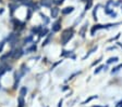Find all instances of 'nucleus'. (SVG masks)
<instances>
[{"instance_id": "1", "label": "nucleus", "mask_w": 122, "mask_h": 107, "mask_svg": "<svg viewBox=\"0 0 122 107\" xmlns=\"http://www.w3.org/2000/svg\"><path fill=\"white\" fill-rule=\"evenodd\" d=\"M73 35H74L73 28H66V29H64L62 31V34H61V44L66 46L69 41L72 39Z\"/></svg>"}, {"instance_id": "2", "label": "nucleus", "mask_w": 122, "mask_h": 107, "mask_svg": "<svg viewBox=\"0 0 122 107\" xmlns=\"http://www.w3.org/2000/svg\"><path fill=\"white\" fill-rule=\"evenodd\" d=\"M99 29H104V25H102V24H97V25H94L93 27H92L91 35L92 36H95V31L99 30Z\"/></svg>"}, {"instance_id": "3", "label": "nucleus", "mask_w": 122, "mask_h": 107, "mask_svg": "<svg viewBox=\"0 0 122 107\" xmlns=\"http://www.w3.org/2000/svg\"><path fill=\"white\" fill-rule=\"evenodd\" d=\"M87 26H88V22H86V23L81 27V29H80V31H79L81 37H85V33H86V30H87Z\"/></svg>"}, {"instance_id": "4", "label": "nucleus", "mask_w": 122, "mask_h": 107, "mask_svg": "<svg viewBox=\"0 0 122 107\" xmlns=\"http://www.w3.org/2000/svg\"><path fill=\"white\" fill-rule=\"evenodd\" d=\"M74 11V7H66L64 9H62V14L63 15H68V14H70V13H72Z\"/></svg>"}, {"instance_id": "5", "label": "nucleus", "mask_w": 122, "mask_h": 107, "mask_svg": "<svg viewBox=\"0 0 122 107\" xmlns=\"http://www.w3.org/2000/svg\"><path fill=\"white\" fill-rule=\"evenodd\" d=\"M22 54H23V51L22 50H15V51H12V57L13 59H19V57H21L22 56Z\"/></svg>"}, {"instance_id": "6", "label": "nucleus", "mask_w": 122, "mask_h": 107, "mask_svg": "<svg viewBox=\"0 0 122 107\" xmlns=\"http://www.w3.org/2000/svg\"><path fill=\"white\" fill-rule=\"evenodd\" d=\"M60 29H61V22L58 21V22H56V23L52 25V31L53 33H57V31H59Z\"/></svg>"}, {"instance_id": "7", "label": "nucleus", "mask_w": 122, "mask_h": 107, "mask_svg": "<svg viewBox=\"0 0 122 107\" xmlns=\"http://www.w3.org/2000/svg\"><path fill=\"white\" fill-rule=\"evenodd\" d=\"M58 14H59V9L57 8V7H55V8L51 9V17L52 18L58 17Z\"/></svg>"}, {"instance_id": "8", "label": "nucleus", "mask_w": 122, "mask_h": 107, "mask_svg": "<svg viewBox=\"0 0 122 107\" xmlns=\"http://www.w3.org/2000/svg\"><path fill=\"white\" fill-rule=\"evenodd\" d=\"M53 2V0H43L41 1V4L44 5V7H51V3Z\"/></svg>"}, {"instance_id": "9", "label": "nucleus", "mask_w": 122, "mask_h": 107, "mask_svg": "<svg viewBox=\"0 0 122 107\" xmlns=\"http://www.w3.org/2000/svg\"><path fill=\"white\" fill-rule=\"evenodd\" d=\"M118 61H119V57H118V56H113V57H110V59H108V61H107V64L117 63Z\"/></svg>"}, {"instance_id": "10", "label": "nucleus", "mask_w": 122, "mask_h": 107, "mask_svg": "<svg viewBox=\"0 0 122 107\" xmlns=\"http://www.w3.org/2000/svg\"><path fill=\"white\" fill-rule=\"evenodd\" d=\"M122 68V64H119L118 66H116V67H113V68L111 69V74L113 75V74H116V73H118V71L120 70V69Z\"/></svg>"}, {"instance_id": "11", "label": "nucleus", "mask_w": 122, "mask_h": 107, "mask_svg": "<svg viewBox=\"0 0 122 107\" xmlns=\"http://www.w3.org/2000/svg\"><path fill=\"white\" fill-rule=\"evenodd\" d=\"M87 2L86 4H85V11L89 10V9L92 8V5H93V0H86Z\"/></svg>"}, {"instance_id": "12", "label": "nucleus", "mask_w": 122, "mask_h": 107, "mask_svg": "<svg viewBox=\"0 0 122 107\" xmlns=\"http://www.w3.org/2000/svg\"><path fill=\"white\" fill-rule=\"evenodd\" d=\"M96 50H97V46H96V47H94V48L92 49V50H89V51H88V53H87V54H86V55H85V56H84V57H83V60L87 59V57H88V56H89V55H91V54H92V53H94V51H96Z\"/></svg>"}, {"instance_id": "13", "label": "nucleus", "mask_w": 122, "mask_h": 107, "mask_svg": "<svg viewBox=\"0 0 122 107\" xmlns=\"http://www.w3.org/2000/svg\"><path fill=\"white\" fill-rule=\"evenodd\" d=\"M99 7H100V4L96 5V7L94 8V11H93V18H94L95 21H97V15H96V13H97V10H98Z\"/></svg>"}, {"instance_id": "14", "label": "nucleus", "mask_w": 122, "mask_h": 107, "mask_svg": "<svg viewBox=\"0 0 122 107\" xmlns=\"http://www.w3.org/2000/svg\"><path fill=\"white\" fill-rule=\"evenodd\" d=\"M26 93H27V89H26L25 87H23L22 89L20 90V95L23 97V96H25V95H26Z\"/></svg>"}, {"instance_id": "15", "label": "nucleus", "mask_w": 122, "mask_h": 107, "mask_svg": "<svg viewBox=\"0 0 122 107\" xmlns=\"http://www.w3.org/2000/svg\"><path fill=\"white\" fill-rule=\"evenodd\" d=\"M104 67H105V65H100V66H98L96 69H95L94 74H95V75H96V74H99V73H100V71H102V69H104Z\"/></svg>"}, {"instance_id": "16", "label": "nucleus", "mask_w": 122, "mask_h": 107, "mask_svg": "<svg viewBox=\"0 0 122 107\" xmlns=\"http://www.w3.org/2000/svg\"><path fill=\"white\" fill-rule=\"evenodd\" d=\"M113 12V10H112V9H110L109 7H106V8H105V13H106V14H111V13Z\"/></svg>"}, {"instance_id": "17", "label": "nucleus", "mask_w": 122, "mask_h": 107, "mask_svg": "<svg viewBox=\"0 0 122 107\" xmlns=\"http://www.w3.org/2000/svg\"><path fill=\"white\" fill-rule=\"evenodd\" d=\"M71 53H72V51H66V50H63L61 55H62V56H70V54H71Z\"/></svg>"}, {"instance_id": "18", "label": "nucleus", "mask_w": 122, "mask_h": 107, "mask_svg": "<svg viewBox=\"0 0 122 107\" xmlns=\"http://www.w3.org/2000/svg\"><path fill=\"white\" fill-rule=\"evenodd\" d=\"M94 98H97V96H96V95H95V96H91V97H89V98H87L86 101H84V102H83V104H87V103H88V102H91L92 99H94Z\"/></svg>"}, {"instance_id": "19", "label": "nucleus", "mask_w": 122, "mask_h": 107, "mask_svg": "<svg viewBox=\"0 0 122 107\" xmlns=\"http://www.w3.org/2000/svg\"><path fill=\"white\" fill-rule=\"evenodd\" d=\"M120 36H121V34L119 33V34H118L117 36H116V37H113V38H111V39H110L109 41H116V40H118V39L120 38Z\"/></svg>"}, {"instance_id": "20", "label": "nucleus", "mask_w": 122, "mask_h": 107, "mask_svg": "<svg viewBox=\"0 0 122 107\" xmlns=\"http://www.w3.org/2000/svg\"><path fill=\"white\" fill-rule=\"evenodd\" d=\"M102 57H99L98 60H96V61H95L94 63L92 64V66H95V65H97V64H99V63H100V61H102Z\"/></svg>"}, {"instance_id": "21", "label": "nucleus", "mask_w": 122, "mask_h": 107, "mask_svg": "<svg viewBox=\"0 0 122 107\" xmlns=\"http://www.w3.org/2000/svg\"><path fill=\"white\" fill-rule=\"evenodd\" d=\"M36 50V46H33V47H30V48H28L26 51L27 52H30V51H35Z\"/></svg>"}, {"instance_id": "22", "label": "nucleus", "mask_w": 122, "mask_h": 107, "mask_svg": "<svg viewBox=\"0 0 122 107\" xmlns=\"http://www.w3.org/2000/svg\"><path fill=\"white\" fill-rule=\"evenodd\" d=\"M41 17H43V20L45 21V23H46V24H47V23H49V20H48V18H47V16L43 15V14H41Z\"/></svg>"}, {"instance_id": "23", "label": "nucleus", "mask_w": 122, "mask_h": 107, "mask_svg": "<svg viewBox=\"0 0 122 107\" xmlns=\"http://www.w3.org/2000/svg\"><path fill=\"white\" fill-rule=\"evenodd\" d=\"M46 34H47V29H46V28H45V29H44V30L41 33V35H39V36H41V37H45V36H46Z\"/></svg>"}, {"instance_id": "24", "label": "nucleus", "mask_w": 122, "mask_h": 107, "mask_svg": "<svg viewBox=\"0 0 122 107\" xmlns=\"http://www.w3.org/2000/svg\"><path fill=\"white\" fill-rule=\"evenodd\" d=\"M64 0H55V1H53V2L55 3H57V4H61V3L63 2Z\"/></svg>"}, {"instance_id": "25", "label": "nucleus", "mask_w": 122, "mask_h": 107, "mask_svg": "<svg viewBox=\"0 0 122 107\" xmlns=\"http://www.w3.org/2000/svg\"><path fill=\"white\" fill-rule=\"evenodd\" d=\"M39 29H41V27H36V28H33V33H38V30H39Z\"/></svg>"}, {"instance_id": "26", "label": "nucleus", "mask_w": 122, "mask_h": 107, "mask_svg": "<svg viewBox=\"0 0 122 107\" xmlns=\"http://www.w3.org/2000/svg\"><path fill=\"white\" fill-rule=\"evenodd\" d=\"M110 15H111V17H117V15H118V14H117V13H116V12H112L111 14H110Z\"/></svg>"}, {"instance_id": "27", "label": "nucleus", "mask_w": 122, "mask_h": 107, "mask_svg": "<svg viewBox=\"0 0 122 107\" xmlns=\"http://www.w3.org/2000/svg\"><path fill=\"white\" fill-rule=\"evenodd\" d=\"M3 46H5V42H1V44H0V52L2 51V49H3Z\"/></svg>"}, {"instance_id": "28", "label": "nucleus", "mask_w": 122, "mask_h": 107, "mask_svg": "<svg viewBox=\"0 0 122 107\" xmlns=\"http://www.w3.org/2000/svg\"><path fill=\"white\" fill-rule=\"evenodd\" d=\"M30 40H32V36H30V37H28V38H26L24 41H25V42H30Z\"/></svg>"}, {"instance_id": "29", "label": "nucleus", "mask_w": 122, "mask_h": 107, "mask_svg": "<svg viewBox=\"0 0 122 107\" xmlns=\"http://www.w3.org/2000/svg\"><path fill=\"white\" fill-rule=\"evenodd\" d=\"M116 107H122V101H120V102L117 104V106H116Z\"/></svg>"}, {"instance_id": "30", "label": "nucleus", "mask_w": 122, "mask_h": 107, "mask_svg": "<svg viewBox=\"0 0 122 107\" xmlns=\"http://www.w3.org/2000/svg\"><path fill=\"white\" fill-rule=\"evenodd\" d=\"M114 49H116V47H109V48H107V50L110 51V50H114Z\"/></svg>"}, {"instance_id": "31", "label": "nucleus", "mask_w": 122, "mask_h": 107, "mask_svg": "<svg viewBox=\"0 0 122 107\" xmlns=\"http://www.w3.org/2000/svg\"><path fill=\"white\" fill-rule=\"evenodd\" d=\"M30 15H32V12H30V10H28V14H27V18H30Z\"/></svg>"}, {"instance_id": "32", "label": "nucleus", "mask_w": 122, "mask_h": 107, "mask_svg": "<svg viewBox=\"0 0 122 107\" xmlns=\"http://www.w3.org/2000/svg\"><path fill=\"white\" fill-rule=\"evenodd\" d=\"M61 105H62V101H60V102H59V105H58V107H61Z\"/></svg>"}, {"instance_id": "33", "label": "nucleus", "mask_w": 122, "mask_h": 107, "mask_svg": "<svg viewBox=\"0 0 122 107\" xmlns=\"http://www.w3.org/2000/svg\"><path fill=\"white\" fill-rule=\"evenodd\" d=\"M93 107H107V106H93Z\"/></svg>"}, {"instance_id": "34", "label": "nucleus", "mask_w": 122, "mask_h": 107, "mask_svg": "<svg viewBox=\"0 0 122 107\" xmlns=\"http://www.w3.org/2000/svg\"><path fill=\"white\" fill-rule=\"evenodd\" d=\"M12 1H20V0H12Z\"/></svg>"}, {"instance_id": "35", "label": "nucleus", "mask_w": 122, "mask_h": 107, "mask_svg": "<svg viewBox=\"0 0 122 107\" xmlns=\"http://www.w3.org/2000/svg\"><path fill=\"white\" fill-rule=\"evenodd\" d=\"M82 1H86V0H82Z\"/></svg>"}, {"instance_id": "36", "label": "nucleus", "mask_w": 122, "mask_h": 107, "mask_svg": "<svg viewBox=\"0 0 122 107\" xmlns=\"http://www.w3.org/2000/svg\"><path fill=\"white\" fill-rule=\"evenodd\" d=\"M121 11H122V5H121Z\"/></svg>"}, {"instance_id": "37", "label": "nucleus", "mask_w": 122, "mask_h": 107, "mask_svg": "<svg viewBox=\"0 0 122 107\" xmlns=\"http://www.w3.org/2000/svg\"><path fill=\"white\" fill-rule=\"evenodd\" d=\"M0 1H1V0H0Z\"/></svg>"}]
</instances>
